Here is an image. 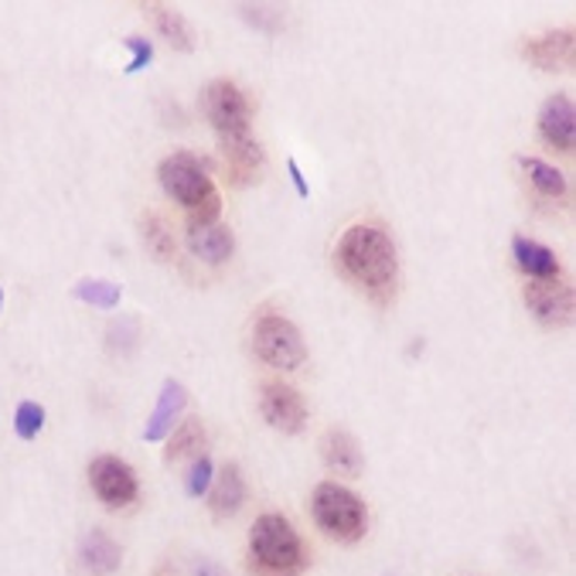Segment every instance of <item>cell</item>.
<instances>
[{
	"instance_id": "obj_30",
	"label": "cell",
	"mask_w": 576,
	"mask_h": 576,
	"mask_svg": "<svg viewBox=\"0 0 576 576\" xmlns=\"http://www.w3.org/2000/svg\"><path fill=\"white\" fill-rule=\"evenodd\" d=\"M0 304H4V291H0Z\"/></svg>"
},
{
	"instance_id": "obj_29",
	"label": "cell",
	"mask_w": 576,
	"mask_h": 576,
	"mask_svg": "<svg viewBox=\"0 0 576 576\" xmlns=\"http://www.w3.org/2000/svg\"><path fill=\"white\" fill-rule=\"evenodd\" d=\"M151 576H171V573H168V566H161V569H158V573H151Z\"/></svg>"
},
{
	"instance_id": "obj_15",
	"label": "cell",
	"mask_w": 576,
	"mask_h": 576,
	"mask_svg": "<svg viewBox=\"0 0 576 576\" xmlns=\"http://www.w3.org/2000/svg\"><path fill=\"white\" fill-rule=\"evenodd\" d=\"M209 502H212V512L219 518H229V515H235L239 508H243V502H246L243 471H239L235 464H225L219 471V477H212V495H209Z\"/></svg>"
},
{
	"instance_id": "obj_7",
	"label": "cell",
	"mask_w": 576,
	"mask_h": 576,
	"mask_svg": "<svg viewBox=\"0 0 576 576\" xmlns=\"http://www.w3.org/2000/svg\"><path fill=\"white\" fill-rule=\"evenodd\" d=\"M89 485L103 505L110 508H123L137 498V474L130 464H123L120 457H95L89 464Z\"/></svg>"
},
{
	"instance_id": "obj_22",
	"label": "cell",
	"mask_w": 576,
	"mask_h": 576,
	"mask_svg": "<svg viewBox=\"0 0 576 576\" xmlns=\"http://www.w3.org/2000/svg\"><path fill=\"white\" fill-rule=\"evenodd\" d=\"M72 294L79 301L92 304V307H107V311L120 304V286L110 283V280H79Z\"/></svg>"
},
{
	"instance_id": "obj_5",
	"label": "cell",
	"mask_w": 576,
	"mask_h": 576,
	"mask_svg": "<svg viewBox=\"0 0 576 576\" xmlns=\"http://www.w3.org/2000/svg\"><path fill=\"white\" fill-rule=\"evenodd\" d=\"M161 184L178 205L188 209V215H195L199 209L219 202L215 184L209 181V174L202 171V164L191 154H171L161 164Z\"/></svg>"
},
{
	"instance_id": "obj_16",
	"label": "cell",
	"mask_w": 576,
	"mask_h": 576,
	"mask_svg": "<svg viewBox=\"0 0 576 576\" xmlns=\"http://www.w3.org/2000/svg\"><path fill=\"white\" fill-rule=\"evenodd\" d=\"M188 246L199 260L205 263H225L232 256V232L215 222V225H199V229H188Z\"/></svg>"
},
{
	"instance_id": "obj_14",
	"label": "cell",
	"mask_w": 576,
	"mask_h": 576,
	"mask_svg": "<svg viewBox=\"0 0 576 576\" xmlns=\"http://www.w3.org/2000/svg\"><path fill=\"white\" fill-rule=\"evenodd\" d=\"M321 454L334 474H342V477L362 474V451H358V441L348 434V430H327L324 441H321Z\"/></svg>"
},
{
	"instance_id": "obj_13",
	"label": "cell",
	"mask_w": 576,
	"mask_h": 576,
	"mask_svg": "<svg viewBox=\"0 0 576 576\" xmlns=\"http://www.w3.org/2000/svg\"><path fill=\"white\" fill-rule=\"evenodd\" d=\"M184 403H188L184 386H181V382H174V378H168L161 396H158V406H154V413L148 420V430H143V441H148V444L164 441L171 430L178 426V416L184 413Z\"/></svg>"
},
{
	"instance_id": "obj_19",
	"label": "cell",
	"mask_w": 576,
	"mask_h": 576,
	"mask_svg": "<svg viewBox=\"0 0 576 576\" xmlns=\"http://www.w3.org/2000/svg\"><path fill=\"white\" fill-rule=\"evenodd\" d=\"M205 447H209V441H205V426H202V420H184V423H178L174 426V437L168 441V464H178V461H195V457H202L205 454Z\"/></svg>"
},
{
	"instance_id": "obj_23",
	"label": "cell",
	"mask_w": 576,
	"mask_h": 576,
	"mask_svg": "<svg viewBox=\"0 0 576 576\" xmlns=\"http://www.w3.org/2000/svg\"><path fill=\"white\" fill-rule=\"evenodd\" d=\"M143 232H148V246H151V253L161 256L164 263H171V260H174V235H171V229L164 225V219L148 215V219H143Z\"/></svg>"
},
{
	"instance_id": "obj_18",
	"label": "cell",
	"mask_w": 576,
	"mask_h": 576,
	"mask_svg": "<svg viewBox=\"0 0 576 576\" xmlns=\"http://www.w3.org/2000/svg\"><path fill=\"white\" fill-rule=\"evenodd\" d=\"M512 253H515V263L522 273H529L533 280H553L559 276V260L553 250L533 243V239H525V235H515V243H512Z\"/></svg>"
},
{
	"instance_id": "obj_21",
	"label": "cell",
	"mask_w": 576,
	"mask_h": 576,
	"mask_svg": "<svg viewBox=\"0 0 576 576\" xmlns=\"http://www.w3.org/2000/svg\"><path fill=\"white\" fill-rule=\"evenodd\" d=\"M518 168L529 174V181L543 191L546 199H563L566 195V178L553 164H546L539 158H518Z\"/></svg>"
},
{
	"instance_id": "obj_6",
	"label": "cell",
	"mask_w": 576,
	"mask_h": 576,
	"mask_svg": "<svg viewBox=\"0 0 576 576\" xmlns=\"http://www.w3.org/2000/svg\"><path fill=\"white\" fill-rule=\"evenodd\" d=\"M202 110L209 117V123L215 127V133H250V120H253V110H250V100L243 95V89L225 82V79H215L205 85L202 92Z\"/></svg>"
},
{
	"instance_id": "obj_27",
	"label": "cell",
	"mask_w": 576,
	"mask_h": 576,
	"mask_svg": "<svg viewBox=\"0 0 576 576\" xmlns=\"http://www.w3.org/2000/svg\"><path fill=\"white\" fill-rule=\"evenodd\" d=\"M286 171H291V181H294V188H297V195H301V199H307V195H311V188H307V178H304L301 164L291 158V161H286Z\"/></svg>"
},
{
	"instance_id": "obj_10",
	"label": "cell",
	"mask_w": 576,
	"mask_h": 576,
	"mask_svg": "<svg viewBox=\"0 0 576 576\" xmlns=\"http://www.w3.org/2000/svg\"><path fill=\"white\" fill-rule=\"evenodd\" d=\"M219 151L225 158V171L232 184H250L266 164L263 148L253 140V133H222L219 137Z\"/></svg>"
},
{
	"instance_id": "obj_12",
	"label": "cell",
	"mask_w": 576,
	"mask_h": 576,
	"mask_svg": "<svg viewBox=\"0 0 576 576\" xmlns=\"http://www.w3.org/2000/svg\"><path fill=\"white\" fill-rule=\"evenodd\" d=\"M525 59L543 72H566L573 69V31H549L543 38L525 41Z\"/></svg>"
},
{
	"instance_id": "obj_17",
	"label": "cell",
	"mask_w": 576,
	"mask_h": 576,
	"mask_svg": "<svg viewBox=\"0 0 576 576\" xmlns=\"http://www.w3.org/2000/svg\"><path fill=\"white\" fill-rule=\"evenodd\" d=\"M120 546L107 536V533H89L82 543H79V563H82V569L85 573H92V576H107V573H113L117 566H120Z\"/></svg>"
},
{
	"instance_id": "obj_9",
	"label": "cell",
	"mask_w": 576,
	"mask_h": 576,
	"mask_svg": "<svg viewBox=\"0 0 576 576\" xmlns=\"http://www.w3.org/2000/svg\"><path fill=\"white\" fill-rule=\"evenodd\" d=\"M525 304L543 324H569L573 321V286L559 276L529 280L525 286Z\"/></svg>"
},
{
	"instance_id": "obj_2",
	"label": "cell",
	"mask_w": 576,
	"mask_h": 576,
	"mask_svg": "<svg viewBox=\"0 0 576 576\" xmlns=\"http://www.w3.org/2000/svg\"><path fill=\"white\" fill-rule=\"evenodd\" d=\"M307 569V546L283 515H260L250 529L253 576H301Z\"/></svg>"
},
{
	"instance_id": "obj_24",
	"label": "cell",
	"mask_w": 576,
	"mask_h": 576,
	"mask_svg": "<svg viewBox=\"0 0 576 576\" xmlns=\"http://www.w3.org/2000/svg\"><path fill=\"white\" fill-rule=\"evenodd\" d=\"M41 426H44V410L38 403H21L18 413H14V434L21 441H31L41 434Z\"/></svg>"
},
{
	"instance_id": "obj_4",
	"label": "cell",
	"mask_w": 576,
	"mask_h": 576,
	"mask_svg": "<svg viewBox=\"0 0 576 576\" xmlns=\"http://www.w3.org/2000/svg\"><path fill=\"white\" fill-rule=\"evenodd\" d=\"M253 348L256 355L273 365V368H283L291 372L297 368L304 358H307V348H304V338L294 321H286L283 314L276 311H260L256 314V324H253Z\"/></svg>"
},
{
	"instance_id": "obj_28",
	"label": "cell",
	"mask_w": 576,
	"mask_h": 576,
	"mask_svg": "<svg viewBox=\"0 0 576 576\" xmlns=\"http://www.w3.org/2000/svg\"><path fill=\"white\" fill-rule=\"evenodd\" d=\"M195 576H229L219 563H212V559H202L199 566H195Z\"/></svg>"
},
{
	"instance_id": "obj_26",
	"label": "cell",
	"mask_w": 576,
	"mask_h": 576,
	"mask_svg": "<svg viewBox=\"0 0 576 576\" xmlns=\"http://www.w3.org/2000/svg\"><path fill=\"white\" fill-rule=\"evenodd\" d=\"M123 48H130L133 52V62L123 69L127 75H137L140 69H148L151 62H154V44L148 41V38H140V34H130L127 41H123Z\"/></svg>"
},
{
	"instance_id": "obj_3",
	"label": "cell",
	"mask_w": 576,
	"mask_h": 576,
	"mask_svg": "<svg viewBox=\"0 0 576 576\" xmlns=\"http://www.w3.org/2000/svg\"><path fill=\"white\" fill-rule=\"evenodd\" d=\"M311 512H314V522L321 525V533L331 536V539L355 543V539L365 536L368 508H365V502H362L355 492H348L345 485L324 482L321 488H314Z\"/></svg>"
},
{
	"instance_id": "obj_20",
	"label": "cell",
	"mask_w": 576,
	"mask_h": 576,
	"mask_svg": "<svg viewBox=\"0 0 576 576\" xmlns=\"http://www.w3.org/2000/svg\"><path fill=\"white\" fill-rule=\"evenodd\" d=\"M148 14L154 18L158 31H161L174 48H181V52H191V48H195V34H191L188 21H184L181 14H174V11H168V8H161V4H151Z\"/></svg>"
},
{
	"instance_id": "obj_11",
	"label": "cell",
	"mask_w": 576,
	"mask_h": 576,
	"mask_svg": "<svg viewBox=\"0 0 576 576\" xmlns=\"http://www.w3.org/2000/svg\"><path fill=\"white\" fill-rule=\"evenodd\" d=\"M539 133L549 143L553 151L566 154L573 151V140H576V110L569 95H549V103L539 113Z\"/></svg>"
},
{
	"instance_id": "obj_25",
	"label": "cell",
	"mask_w": 576,
	"mask_h": 576,
	"mask_svg": "<svg viewBox=\"0 0 576 576\" xmlns=\"http://www.w3.org/2000/svg\"><path fill=\"white\" fill-rule=\"evenodd\" d=\"M212 457L209 454H202V457H195L191 461V471H188V495L191 498H202L209 488H212Z\"/></svg>"
},
{
	"instance_id": "obj_8",
	"label": "cell",
	"mask_w": 576,
	"mask_h": 576,
	"mask_svg": "<svg viewBox=\"0 0 576 576\" xmlns=\"http://www.w3.org/2000/svg\"><path fill=\"white\" fill-rule=\"evenodd\" d=\"M260 413L273 430H280V434H301L307 423L304 396L294 386H286V382H263Z\"/></svg>"
},
{
	"instance_id": "obj_1",
	"label": "cell",
	"mask_w": 576,
	"mask_h": 576,
	"mask_svg": "<svg viewBox=\"0 0 576 576\" xmlns=\"http://www.w3.org/2000/svg\"><path fill=\"white\" fill-rule=\"evenodd\" d=\"M334 266L372 301L386 304L396 294V283H400L396 246L378 225H352L338 239V246H334Z\"/></svg>"
}]
</instances>
